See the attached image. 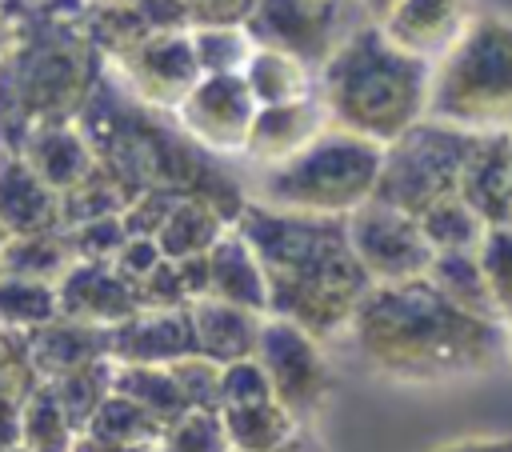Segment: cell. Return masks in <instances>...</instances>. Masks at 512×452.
Masks as SVG:
<instances>
[{
    "label": "cell",
    "instance_id": "obj_1",
    "mask_svg": "<svg viewBox=\"0 0 512 452\" xmlns=\"http://www.w3.org/2000/svg\"><path fill=\"white\" fill-rule=\"evenodd\" d=\"M344 336L376 376L396 384L480 376L508 352V328L500 320L456 308L424 276L372 284Z\"/></svg>",
    "mask_w": 512,
    "mask_h": 452
},
{
    "label": "cell",
    "instance_id": "obj_2",
    "mask_svg": "<svg viewBox=\"0 0 512 452\" xmlns=\"http://www.w3.org/2000/svg\"><path fill=\"white\" fill-rule=\"evenodd\" d=\"M232 228L252 244L264 268L268 316L292 320L316 340L348 332L372 280L348 244L344 216L288 212L248 200Z\"/></svg>",
    "mask_w": 512,
    "mask_h": 452
},
{
    "label": "cell",
    "instance_id": "obj_3",
    "mask_svg": "<svg viewBox=\"0 0 512 452\" xmlns=\"http://www.w3.org/2000/svg\"><path fill=\"white\" fill-rule=\"evenodd\" d=\"M80 132L88 136L96 164L116 180L124 200L132 204L140 192H172V196H196L224 212L228 224L244 212L248 196L244 188L216 164L212 152H204L184 128L172 120V112H156L140 104L104 60V72L88 96V104L76 116Z\"/></svg>",
    "mask_w": 512,
    "mask_h": 452
},
{
    "label": "cell",
    "instance_id": "obj_4",
    "mask_svg": "<svg viewBox=\"0 0 512 452\" xmlns=\"http://www.w3.org/2000/svg\"><path fill=\"white\" fill-rule=\"evenodd\" d=\"M88 0H48L36 12L12 4V44L0 60V152H20L40 124L76 120L88 104L104 52L84 32Z\"/></svg>",
    "mask_w": 512,
    "mask_h": 452
},
{
    "label": "cell",
    "instance_id": "obj_5",
    "mask_svg": "<svg viewBox=\"0 0 512 452\" xmlns=\"http://www.w3.org/2000/svg\"><path fill=\"white\" fill-rule=\"evenodd\" d=\"M432 60L404 52L376 20L352 24L332 56L316 68V96L328 124L392 144L428 116Z\"/></svg>",
    "mask_w": 512,
    "mask_h": 452
},
{
    "label": "cell",
    "instance_id": "obj_6",
    "mask_svg": "<svg viewBox=\"0 0 512 452\" xmlns=\"http://www.w3.org/2000/svg\"><path fill=\"white\" fill-rule=\"evenodd\" d=\"M428 116L464 132H512V16H472L432 60Z\"/></svg>",
    "mask_w": 512,
    "mask_h": 452
},
{
    "label": "cell",
    "instance_id": "obj_7",
    "mask_svg": "<svg viewBox=\"0 0 512 452\" xmlns=\"http://www.w3.org/2000/svg\"><path fill=\"white\" fill-rule=\"evenodd\" d=\"M380 160H384V144L328 124L288 160L260 168L256 200L288 212L348 216L372 200L380 180Z\"/></svg>",
    "mask_w": 512,
    "mask_h": 452
},
{
    "label": "cell",
    "instance_id": "obj_8",
    "mask_svg": "<svg viewBox=\"0 0 512 452\" xmlns=\"http://www.w3.org/2000/svg\"><path fill=\"white\" fill-rule=\"evenodd\" d=\"M472 140L476 132L424 116L404 136L384 144L380 180H376L372 200L392 204L408 216H420L424 208L448 196H460V172H464Z\"/></svg>",
    "mask_w": 512,
    "mask_h": 452
},
{
    "label": "cell",
    "instance_id": "obj_9",
    "mask_svg": "<svg viewBox=\"0 0 512 452\" xmlns=\"http://www.w3.org/2000/svg\"><path fill=\"white\" fill-rule=\"evenodd\" d=\"M256 360L264 364V372L272 380V396L300 424L324 408V400L332 392V368L324 356V340H316L312 332H304L292 320L264 316Z\"/></svg>",
    "mask_w": 512,
    "mask_h": 452
},
{
    "label": "cell",
    "instance_id": "obj_10",
    "mask_svg": "<svg viewBox=\"0 0 512 452\" xmlns=\"http://www.w3.org/2000/svg\"><path fill=\"white\" fill-rule=\"evenodd\" d=\"M344 224H348V244L372 284H404L428 272L432 244L424 240L416 216L368 200L356 212H348Z\"/></svg>",
    "mask_w": 512,
    "mask_h": 452
},
{
    "label": "cell",
    "instance_id": "obj_11",
    "mask_svg": "<svg viewBox=\"0 0 512 452\" xmlns=\"http://www.w3.org/2000/svg\"><path fill=\"white\" fill-rule=\"evenodd\" d=\"M344 4L348 0H256L244 32L252 44L280 48L316 72L352 28Z\"/></svg>",
    "mask_w": 512,
    "mask_h": 452
},
{
    "label": "cell",
    "instance_id": "obj_12",
    "mask_svg": "<svg viewBox=\"0 0 512 452\" xmlns=\"http://www.w3.org/2000/svg\"><path fill=\"white\" fill-rule=\"evenodd\" d=\"M108 72L140 104H148L156 112H172L188 96V88L200 80V64H196L188 28L152 32V36L128 44L124 52L108 56Z\"/></svg>",
    "mask_w": 512,
    "mask_h": 452
},
{
    "label": "cell",
    "instance_id": "obj_13",
    "mask_svg": "<svg viewBox=\"0 0 512 452\" xmlns=\"http://www.w3.org/2000/svg\"><path fill=\"white\" fill-rule=\"evenodd\" d=\"M256 116V100L240 72H216L200 76L188 96L172 108V120L212 156H236L244 152L248 128Z\"/></svg>",
    "mask_w": 512,
    "mask_h": 452
},
{
    "label": "cell",
    "instance_id": "obj_14",
    "mask_svg": "<svg viewBox=\"0 0 512 452\" xmlns=\"http://www.w3.org/2000/svg\"><path fill=\"white\" fill-rule=\"evenodd\" d=\"M56 296L60 316L96 328H116L120 320L140 312L132 280L112 260H72V268L56 280Z\"/></svg>",
    "mask_w": 512,
    "mask_h": 452
},
{
    "label": "cell",
    "instance_id": "obj_15",
    "mask_svg": "<svg viewBox=\"0 0 512 452\" xmlns=\"http://www.w3.org/2000/svg\"><path fill=\"white\" fill-rule=\"evenodd\" d=\"M196 352L188 308H140L108 328V356L116 364H172Z\"/></svg>",
    "mask_w": 512,
    "mask_h": 452
},
{
    "label": "cell",
    "instance_id": "obj_16",
    "mask_svg": "<svg viewBox=\"0 0 512 452\" xmlns=\"http://www.w3.org/2000/svg\"><path fill=\"white\" fill-rule=\"evenodd\" d=\"M460 200L488 228L512 224V132H476L460 172Z\"/></svg>",
    "mask_w": 512,
    "mask_h": 452
},
{
    "label": "cell",
    "instance_id": "obj_17",
    "mask_svg": "<svg viewBox=\"0 0 512 452\" xmlns=\"http://www.w3.org/2000/svg\"><path fill=\"white\" fill-rule=\"evenodd\" d=\"M324 128H328V112L316 92L300 100H284V104H260L252 116L248 140H244V156L256 160L260 168L280 164Z\"/></svg>",
    "mask_w": 512,
    "mask_h": 452
},
{
    "label": "cell",
    "instance_id": "obj_18",
    "mask_svg": "<svg viewBox=\"0 0 512 452\" xmlns=\"http://www.w3.org/2000/svg\"><path fill=\"white\" fill-rule=\"evenodd\" d=\"M472 20V0H396L384 20V36L412 56L436 60Z\"/></svg>",
    "mask_w": 512,
    "mask_h": 452
},
{
    "label": "cell",
    "instance_id": "obj_19",
    "mask_svg": "<svg viewBox=\"0 0 512 452\" xmlns=\"http://www.w3.org/2000/svg\"><path fill=\"white\" fill-rule=\"evenodd\" d=\"M0 228L8 236L64 232L60 192L48 188L20 152H0Z\"/></svg>",
    "mask_w": 512,
    "mask_h": 452
},
{
    "label": "cell",
    "instance_id": "obj_20",
    "mask_svg": "<svg viewBox=\"0 0 512 452\" xmlns=\"http://www.w3.org/2000/svg\"><path fill=\"white\" fill-rule=\"evenodd\" d=\"M192 316V332H196V352L216 360V364H232L244 356H256L260 344V328H264V312L216 300V296H200L188 304Z\"/></svg>",
    "mask_w": 512,
    "mask_h": 452
},
{
    "label": "cell",
    "instance_id": "obj_21",
    "mask_svg": "<svg viewBox=\"0 0 512 452\" xmlns=\"http://www.w3.org/2000/svg\"><path fill=\"white\" fill-rule=\"evenodd\" d=\"M20 156L32 164V172L56 188L60 196L68 188H76L92 168H96V152L88 144V136L80 132L76 120H64V124H40L24 136L20 144Z\"/></svg>",
    "mask_w": 512,
    "mask_h": 452
},
{
    "label": "cell",
    "instance_id": "obj_22",
    "mask_svg": "<svg viewBox=\"0 0 512 452\" xmlns=\"http://www.w3.org/2000/svg\"><path fill=\"white\" fill-rule=\"evenodd\" d=\"M208 296L268 316V280H264V268H260L252 244L236 228H228L208 248Z\"/></svg>",
    "mask_w": 512,
    "mask_h": 452
},
{
    "label": "cell",
    "instance_id": "obj_23",
    "mask_svg": "<svg viewBox=\"0 0 512 452\" xmlns=\"http://www.w3.org/2000/svg\"><path fill=\"white\" fill-rule=\"evenodd\" d=\"M24 340H28V356H32V368L40 380H56L68 368H80L88 360L108 356V328L80 324L68 316H56L52 324L24 332Z\"/></svg>",
    "mask_w": 512,
    "mask_h": 452
},
{
    "label": "cell",
    "instance_id": "obj_24",
    "mask_svg": "<svg viewBox=\"0 0 512 452\" xmlns=\"http://www.w3.org/2000/svg\"><path fill=\"white\" fill-rule=\"evenodd\" d=\"M220 420L232 452H280L300 436V420L276 396L220 408Z\"/></svg>",
    "mask_w": 512,
    "mask_h": 452
},
{
    "label": "cell",
    "instance_id": "obj_25",
    "mask_svg": "<svg viewBox=\"0 0 512 452\" xmlns=\"http://www.w3.org/2000/svg\"><path fill=\"white\" fill-rule=\"evenodd\" d=\"M244 84L260 104H284V100H300L316 92V72L308 64H300L296 56L280 52V48H252L248 64H244Z\"/></svg>",
    "mask_w": 512,
    "mask_h": 452
},
{
    "label": "cell",
    "instance_id": "obj_26",
    "mask_svg": "<svg viewBox=\"0 0 512 452\" xmlns=\"http://www.w3.org/2000/svg\"><path fill=\"white\" fill-rule=\"evenodd\" d=\"M232 224L224 220L220 208H212L208 200H196V196H184L176 200V208L164 216L160 232H156V244L168 260H184V256H200L208 252Z\"/></svg>",
    "mask_w": 512,
    "mask_h": 452
},
{
    "label": "cell",
    "instance_id": "obj_27",
    "mask_svg": "<svg viewBox=\"0 0 512 452\" xmlns=\"http://www.w3.org/2000/svg\"><path fill=\"white\" fill-rule=\"evenodd\" d=\"M424 280H428L440 296H448L456 308L476 312V316H488V320H500L476 248H472V252H432V264H428ZM500 324H504V320H500Z\"/></svg>",
    "mask_w": 512,
    "mask_h": 452
},
{
    "label": "cell",
    "instance_id": "obj_28",
    "mask_svg": "<svg viewBox=\"0 0 512 452\" xmlns=\"http://www.w3.org/2000/svg\"><path fill=\"white\" fill-rule=\"evenodd\" d=\"M40 384L24 332L0 328V448H12L20 440V408Z\"/></svg>",
    "mask_w": 512,
    "mask_h": 452
},
{
    "label": "cell",
    "instance_id": "obj_29",
    "mask_svg": "<svg viewBox=\"0 0 512 452\" xmlns=\"http://www.w3.org/2000/svg\"><path fill=\"white\" fill-rule=\"evenodd\" d=\"M112 364H116V360H112ZM112 392H124L128 400H136L140 408H148L164 428H168L172 420H180V416L192 408L168 364H116V372H112Z\"/></svg>",
    "mask_w": 512,
    "mask_h": 452
},
{
    "label": "cell",
    "instance_id": "obj_30",
    "mask_svg": "<svg viewBox=\"0 0 512 452\" xmlns=\"http://www.w3.org/2000/svg\"><path fill=\"white\" fill-rule=\"evenodd\" d=\"M72 244L68 232H28V236H8L0 248V272L12 276H32L56 284L72 268Z\"/></svg>",
    "mask_w": 512,
    "mask_h": 452
},
{
    "label": "cell",
    "instance_id": "obj_31",
    "mask_svg": "<svg viewBox=\"0 0 512 452\" xmlns=\"http://www.w3.org/2000/svg\"><path fill=\"white\" fill-rule=\"evenodd\" d=\"M60 316L56 284L0 272V328L8 332H32Z\"/></svg>",
    "mask_w": 512,
    "mask_h": 452
},
{
    "label": "cell",
    "instance_id": "obj_32",
    "mask_svg": "<svg viewBox=\"0 0 512 452\" xmlns=\"http://www.w3.org/2000/svg\"><path fill=\"white\" fill-rule=\"evenodd\" d=\"M72 440H76L72 420L64 416L52 384L40 380L20 408V440L16 444L24 452H72Z\"/></svg>",
    "mask_w": 512,
    "mask_h": 452
},
{
    "label": "cell",
    "instance_id": "obj_33",
    "mask_svg": "<svg viewBox=\"0 0 512 452\" xmlns=\"http://www.w3.org/2000/svg\"><path fill=\"white\" fill-rule=\"evenodd\" d=\"M84 432H92V436H100V440H108L116 448H144V444H160L164 424L148 408L128 400L124 392H108L104 404L92 412Z\"/></svg>",
    "mask_w": 512,
    "mask_h": 452
},
{
    "label": "cell",
    "instance_id": "obj_34",
    "mask_svg": "<svg viewBox=\"0 0 512 452\" xmlns=\"http://www.w3.org/2000/svg\"><path fill=\"white\" fill-rule=\"evenodd\" d=\"M112 372H116V364H112L108 356H100V360H88V364H80V368L60 372L56 380H48L52 392H56V400H60V408H64V416L72 420L76 432L88 428L92 412H96V408L104 404V396L112 392Z\"/></svg>",
    "mask_w": 512,
    "mask_h": 452
},
{
    "label": "cell",
    "instance_id": "obj_35",
    "mask_svg": "<svg viewBox=\"0 0 512 452\" xmlns=\"http://www.w3.org/2000/svg\"><path fill=\"white\" fill-rule=\"evenodd\" d=\"M416 224H420L424 240L432 244V252H472V248H480L484 228H488L460 196H448V200L424 208L416 216Z\"/></svg>",
    "mask_w": 512,
    "mask_h": 452
},
{
    "label": "cell",
    "instance_id": "obj_36",
    "mask_svg": "<svg viewBox=\"0 0 512 452\" xmlns=\"http://www.w3.org/2000/svg\"><path fill=\"white\" fill-rule=\"evenodd\" d=\"M192 36V52L200 64V76H216V72H244L248 56H252V36L244 32V24H196L188 28Z\"/></svg>",
    "mask_w": 512,
    "mask_h": 452
},
{
    "label": "cell",
    "instance_id": "obj_37",
    "mask_svg": "<svg viewBox=\"0 0 512 452\" xmlns=\"http://www.w3.org/2000/svg\"><path fill=\"white\" fill-rule=\"evenodd\" d=\"M160 452H232L224 420L212 408H188L160 432Z\"/></svg>",
    "mask_w": 512,
    "mask_h": 452
},
{
    "label": "cell",
    "instance_id": "obj_38",
    "mask_svg": "<svg viewBox=\"0 0 512 452\" xmlns=\"http://www.w3.org/2000/svg\"><path fill=\"white\" fill-rule=\"evenodd\" d=\"M476 256H480V268L488 276V292H492L496 316L508 324L512 320V224L484 228V240H480Z\"/></svg>",
    "mask_w": 512,
    "mask_h": 452
},
{
    "label": "cell",
    "instance_id": "obj_39",
    "mask_svg": "<svg viewBox=\"0 0 512 452\" xmlns=\"http://www.w3.org/2000/svg\"><path fill=\"white\" fill-rule=\"evenodd\" d=\"M64 232H68V244H72V256L76 260H116V252L128 240L120 216H96V220L72 224Z\"/></svg>",
    "mask_w": 512,
    "mask_h": 452
},
{
    "label": "cell",
    "instance_id": "obj_40",
    "mask_svg": "<svg viewBox=\"0 0 512 452\" xmlns=\"http://www.w3.org/2000/svg\"><path fill=\"white\" fill-rule=\"evenodd\" d=\"M252 400H272V380L256 356L220 364V408L232 404H252Z\"/></svg>",
    "mask_w": 512,
    "mask_h": 452
},
{
    "label": "cell",
    "instance_id": "obj_41",
    "mask_svg": "<svg viewBox=\"0 0 512 452\" xmlns=\"http://www.w3.org/2000/svg\"><path fill=\"white\" fill-rule=\"evenodd\" d=\"M168 368H172V376H176V384L184 388V396H188L192 408H212V412H220V364H216V360L192 352V356H184V360H172Z\"/></svg>",
    "mask_w": 512,
    "mask_h": 452
},
{
    "label": "cell",
    "instance_id": "obj_42",
    "mask_svg": "<svg viewBox=\"0 0 512 452\" xmlns=\"http://www.w3.org/2000/svg\"><path fill=\"white\" fill-rule=\"evenodd\" d=\"M132 288H136L140 308H188V296H184L176 260H168V256H164L144 280H136Z\"/></svg>",
    "mask_w": 512,
    "mask_h": 452
},
{
    "label": "cell",
    "instance_id": "obj_43",
    "mask_svg": "<svg viewBox=\"0 0 512 452\" xmlns=\"http://www.w3.org/2000/svg\"><path fill=\"white\" fill-rule=\"evenodd\" d=\"M188 28L196 24H244L248 12L256 8V0H180Z\"/></svg>",
    "mask_w": 512,
    "mask_h": 452
},
{
    "label": "cell",
    "instance_id": "obj_44",
    "mask_svg": "<svg viewBox=\"0 0 512 452\" xmlns=\"http://www.w3.org/2000/svg\"><path fill=\"white\" fill-rule=\"evenodd\" d=\"M160 260H164V252H160L156 236H128V240H124V248L116 252V260H112V264H116V268H120V272H124V276L136 284V280H144V276H148V272H152Z\"/></svg>",
    "mask_w": 512,
    "mask_h": 452
},
{
    "label": "cell",
    "instance_id": "obj_45",
    "mask_svg": "<svg viewBox=\"0 0 512 452\" xmlns=\"http://www.w3.org/2000/svg\"><path fill=\"white\" fill-rule=\"evenodd\" d=\"M176 272H180V284H184L188 304H192V300H200V296H208V252L176 260Z\"/></svg>",
    "mask_w": 512,
    "mask_h": 452
},
{
    "label": "cell",
    "instance_id": "obj_46",
    "mask_svg": "<svg viewBox=\"0 0 512 452\" xmlns=\"http://www.w3.org/2000/svg\"><path fill=\"white\" fill-rule=\"evenodd\" d=\"M428 452H512V436H468V440H448Z\"/></svg>",
    "mask_w": 512,
    "mask_h": 452
},
{
    "label": "cell",
    "instance_id": "obj_47",
    "mask_svg": "<svg viewBox=\"0 0 512 452\" xmlns=\"http://www.w3.org/2000/svg\"><path fill=\"white\" fill-rule=\"evenodd\" d=\"M12 4L16 0H0V60H4L8 44H12Z\"/></svg>",
    "mask_w": 512,
    "mask_h": 452
},
{
    "label": "cell",
    "instance_id": "obj_48",
    "mask_svg": "<svg viewBox=\"0 0 512 452\" xmlns=\"http://www.w3.org/2000/svg\"><path fill=\"white\" fill-rule=\"evenodd\" d=\"M392 4H396V0H356V8H360L368 20H384Z\"/></svg>",
    "mask_w": 512,
    "mask_h": 452
},
{
    "label": "cell",
    "instance_id": "obj_49",
    "mask_svg": "<svg viewBox=\"0 0 512 452\" xmlns=\"http://www.w3.org/2000/svg\"><path fill=\"white\" fill-rule=\"evenodd\" d=\"M280 452H324V448H320V444H312V440H308V436L300 432V436H296V440H292L288 448H280Z\"/></svg>",
    "mask_w": 512,
    "mask_h": 452
},
{
    "label": "cell",
    "instance_id": "obj_50",
    "mask_svg": "<svg viewBox=\"0 0 512 452\" xmlns=\"http://www.w3.org/2000/svg\"><path fill=\"white\" fill-rule=\"evenodd\" d=\"M88 4H96V8H120V4H136V0H88Z\"/></svg>",
    "mask_w": 512,
    "mask_h": 452
},
{
    "label": "cell",
    "instance_id": "obj_51",
    "mask_svg": "<svg viewBox=\"0 0 512 452\" xmlns=\"http://www.w3.org/2000/svg\"><path fill=\"white\" fill-rule=\"evenodd\" d=\"M504 328H508V356H512V320H508Z\"/></svg>",
    "mask_w": 512,
    "mask_h": 452
},
{
    "label": "cell",
    "instance_id": "obj_52",
    "mask_svg": "<svg viewBox=\"0 0 512 452\" xmlns=\"http://www.w3.org/2000/svg\"><path fill=\"white\" fill-rule=\"evenodd\" d=\"M0 452H24V448H20V444H12V448H0Z\"/></svg>",
    "mask_w": 512,
    "mask_h": 452
},
{
    "label": "cell",
    "instance_id": "obj_53",
    "mask_svg": "<svg viewBox=\"0 0 512 452\" xmlns=\"http://www.w3.org/2000/svg\"><path fill=\"white\" fill-rule=\"evenodd\" d=\"M4 240H8V232H4V228H0V248H4Z\"/></svg>",
    "mask_w": 512,
    "mask_h": 452
}]
</instances>
